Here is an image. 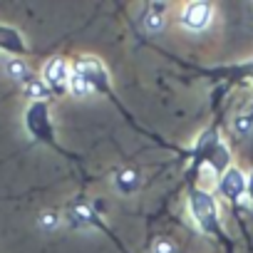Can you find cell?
Listing matches in <instances>:
<instances>
[{"instance_id":"5","label":"cell","mask_w":253,"mask_h":253,"mask_svg":"<svg viewBox=\"0 0 253 253\" xmlns=\"http://www.w3.org/2000/svg\"><path fill=\"white\" fill-rule=\"evenodd\" d=\"M211 18H213V8L209 3H189L184 8V13H181V25L186 30L199 33V30H206L209 28Z\"/></svg>"},{"instance_id":"14","label":"cell","mask_w":253,"mask_h":253,"mask_svg":"<svg viewBox=\"0 0 253 253\" xmlns=\"http://www.w3.org/2000/svg\"><path fill=\"white\" fill-rule=\"evenodd\" d=\"M152 253H176V246H174L169 238H157Z\"/></svg>"},{"instance_id":"8","label":"cell","mask_w":253,"mask_h":253,"mask_svg":"<svg viewBox=\"0 0 253 253\" xmlns=\"http://www.w3.org/2000/svg\"><path fill=\"white\" fill-rule=\"evenodd\" d=\"M114 186L119 194H134L139 189V174L134 169H122L114 176Z\"/></svg>"},{"instance_id":"3","label":"cell","mask_w":253,"mask_h":253,"mask_svg":"<svg viewBox=\"0 0 253 253\" xmlns=\"http://www.w3.org/2000/svg\"><path fill=\"white\" fill-rule=\"evenodd\" d=\"M70 77H72V70H70L67 60H62V57H52V60H47L45 67H42V82H45L52 92H57V94L67 92Z\"/></svg>"},{"instance_id":"12","label":"cell","mask_w":253,"mask_h":253,"mask_svg":"<svg viewBox=\"0 0 253 253\" xmlns=\"http://www.w3.org/2000/svg\"><path fill=\"white\" fill-rule=\"evenodd\" d=\"M67 89L75 94V97H87L89 92H94L92 89V84L82 77V75H77L75 70H72V77H70V84H67Z\"/></svg>"},{"instance_id":"10","label":"cell","mask_w":253,"mask_h":253,"mask_svg":"<svg viewBox=\"0 0 253 253\" xmlns=\"http://www.w3.org/2000/svg\"><path fill=\"white\" fill-rule=\"evenodd\" d=\"M164 10H167L164 3H154V5H149V13L144 15V25H147L152 33H159V30L164 28Z\"/></svg>"},{"instance_id":"11","label":"cell","mask_w":253,"mask_h":253,"mask_svg":"<svg viewBox=\"0 0 253 253\" xmlns=\"http://www.w3.org/2000/svg\"><path fill=\"white\" fill-rule=\"evenodd\" d=\"M5 75L10 80H20V82L30 80V70H28V65L23 60H8L5 62Z\"/></svg>"},{"instance_id":"9","label":"cell","mask_w":253,"mask_h":253,"mask_svg":"<svg viewBox=\"0 0 253 253\" xmlns=\"http://www.w3.org/2000/svg\"><path fill=\"white\" fill-rule=\"evenodd\" d=\"M23 92H25L30 99H35V102H45V99H50V94H52V89H50L42 80H38V77L25 80V82H23Z\"/></svg>"},{"instance_id":"1","label":"cell","mask_w":253,"mask_h":253,"mask_svg":"<svg viewBox=\"0 0 253 253\" xmlns=\"http://www.w3.org/2000/svg\"><path fill=\"white\" fill-rule=\"evenodd\" d=\"M25 126L28 132L33 134V139L45 142L50 147L55 144V132H52V124H50V112H47V102H33L25 112ZM60 149V147H57Z\"/></svg>"},{"instance_id":"2","label":"cell","mask_w":253,"mask_h":253,"mask_svg":"<svg viewBox=\"0 0 253 253\" xmlns=\"http://www.w3.org/2000/svg\"><path fill=\"white\" fill-rule=\"evenodd\" d=\"M191 213L196 218V223L201 226V231H218V216H216V204L206 191H194L189 199Z\"/></svg>"},{"instance_id":"7","label":"cell","mask_w":253,"mask_h":253,"mask_svg":"<svg viewBox=\"0 0 253 253\" xmlns=\"http://www.w3.org/2000/svg\"><path fill=\"white\" fill-rule=\"evenodd\" d=\"M0 50L15 52V55H25L28 52L23 35L15 28H8V25H0Z\"/></svg>"},{"instance_id":"16","label":"cell","mask_w":253,"mask_h":253,"mask_svg":"<svg viewBox=\"0 0 253 253\" xmlns=\"http://www.w3.org/2000/svg\"><path fill=\"white\" fill-rule=\"evenodd\" d=\"M251 196H253V179H251Z\"/></svg>"},{"instance_id":"15","label":"cell","mask_w":253,"mask_h":253,"mask_svg":"<svg viewBox=\"0 0 253 253\" xmlns=\"http://www.w3.org/2000/svg\"><path fill=\"white\" fill-rule=\"evenodd\" d=\"M233 126H236L238 134H246V132H251V119H248V117H238V119L233 122Z\"/></svg>"},{"instance_id":"6","label":"cell","mask_w":253,"mask_h":253,"mask_svg":"<svg viewBox=\"0 0 253 253\" xmlns=\"http://www.w3.org/2000/svg\"><path fill=\"white\" fill-rule=\"evenodd\" d=\"M218 189H221V194H223L228 201H238V199L243 196V191H246V176H243L238 169H228V171L223 174Z\"/></svg>"},{"instance_id":"13","label":"cell","mask_w":253,"mask_h":253,"mask_svg":"<svg viewBox=\"0 0 253 253\" xmlns=\"http://www.w3.org/2000/svg\"><path fill=\"white\" fill-rule=\"evenodd\" d=\"M40 226L47 228V231L57 228V226H60V213H57V211H45V213H40Z\"/></svg>"},{"instance_id":"4","label":"cell","mask_w":253,"mask_h":253,"mask_svg":"<svg viewBox=\"0 0 253 253\" xmlns=\"http://www.w3.org/2000/svg\"><path fill=\"white\" fill-rule=\"evenodd\" d=\"M196 159H201V162H211L216 169H223V167L228 164L226 147L218 142L216 132H206L204 137H199V144H196Z\"/></svg>"}]
</instances>
